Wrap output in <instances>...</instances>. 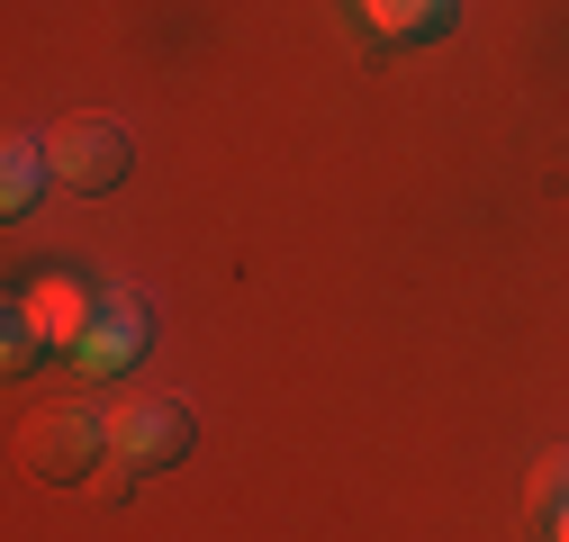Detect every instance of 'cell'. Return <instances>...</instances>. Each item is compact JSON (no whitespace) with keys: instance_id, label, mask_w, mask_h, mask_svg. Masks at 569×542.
Wrapping results in <instances>:
<instances>
[{"instance_id":"cell-1","label":"cell","mask_w":569,"mask_h":542,"mask_svg":"<svg viewBox=\"0 0 569 542\" xmlns=\"http://www.w3.org/2000/svg\"><path fill=\"white\" fill-rule=\"evenodd\" d=\"M91 317H100V290L73 281V271H46V281H28L19 308H10V344H0V371L28 380L46 353H73L82 334H91Z\"/></svg>"},{"instance_id":"cell-2","label":"cell","mask_w":569,"mask_h":542,"mask_svg":"<svg viewBox=\"0 0 569 542\" xmlns=\"http://www.w3.org/2000/svg\"><path fill=\"white\" fill-rule=\"evenodd\" d=\"M46 163H54V190L63 199H109L136 163V136L109 118V109H73L46 127Z\"/></svg>"},{"instance_id":"cell-3","label":"cell","mask_w":569,"mask_h":542,"mask_svg":"<svg viewBox=\"0 0 569 542\" xmlns=\"http://www.w3.org/2000/svg\"><path fill=\"white\" fill-rule=\"evenodd\" d=\"M109 461V406H46L19 425V470L46 489H82Z\"/></svg>"},{"instance_id":"cell-4","label":"cell","mask_w":569,"mask_h":542,"mask_svg":"<svg viewBox=\"0 0 569 542\" xmlns=\"http://www.w3.org/2000/svg\"><path fill=\"white\" fill-rule=\"evenodd\" d=\"M190 434H199V416L181 398H118L109 406V470L118 480H154V470H172L190 452Z\"/></svg>"},{"instance_id":"cell-5","label":"cell","mask_w":569,"mask_h":542,"mask_svg":"<svg viewBox=\"0 0 569 542\" xmlns=\"http://www.w3.org/2000/svg\"><path fill=\"white\" fill-rule=\"evenodd\" d=\"M146 344H154V299H146V290H100V317H91V334L73 344V362H82L91 380H118Z\"/></svg>"},{"instance_id":"cell-6","label":"cell","mask_w":569,"mask_h":542,"mask_svg":"<svg viewBox=\"0 0 569 542\" xmlns=\"http://www.w3.org/2000/svg\"><path fill=\"white\" fill-rule=\"evenodd\" d=\"M371 46H435L452 37V0H362Z\"/></svg>"},{"instance_id":"cell-7","label":"cell","mask_w":569,"mask_h":542,"mask_svg":"<svg viewBox=\"0 0 569 542\" xmlns=\"http://www.w3.org/2000/svg\"><path fill=\"white\" fill-rule=\"evenodd\" d=\"M46 181H54L46 136H10V145H0V218H28L46 199Z\"/></svg>"},{"instance_id":"cell-8","label":"cell","mask_w":569,"mask_h":542,"mask_svg":"<svg viewBox=\"0 0 569 542\" xmlns=\"http://www.w3.org/2000/svg\"><path fill=\"white\" fill-rule=\"evenodd\" d=\"M525 506H533V524H551V515L569 506V452H542V461H533V498H525Z\"/></svg>"},{"instance_id":"cell-9","label":"cell","mask_w":569,"mask_h":542,"mask_svg":"<svg viewBox=\"0 0 569 542\" xmlns=\"http://www.w3.org/2000/svg\"><path fill=\"white\" fill-rule=\"evenodd\" d=\"M542 542H569V506H560V515H551V524H542Z\"/></svg>"}]
</instances>
